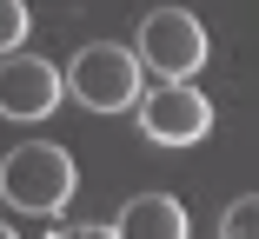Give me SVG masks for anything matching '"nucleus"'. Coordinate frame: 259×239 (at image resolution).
<instances>
[{
  "label": "nucleus",
  "instance_id": "f257e3e1",
  "mask_svg": "<svg viewBox=\"0 0 259 239\" xmlns=\"http://www.w3.org/2000/svg\"><path fill=\"white\" fill-rule=\"evenodd\" d=\"M73 193V160L67 147H47V139H33V147H14L7 160H0V200H7L14 213L27 219H54Z\"/></svg>",
  "mask_w": 259,
  "mask_h": 239
},
{
  "label": "nucleus",
  "instance_id": "f03ea898",
  "mask_svg": "<svg viewBox=\"0 0 259 239\" xmlns=\"http://www.w3.org/2000/svg\"><path fill=\"white\" fill-rule=\"evenodd\" d=\"M60 80L93 113H133V100H140V54L133 46H113V40H93V46L73 54V67Z\"/></svg>",
  "mask_w": 259,
  "mask_h": 239
},
{
  "label": "nucleus",
  "instance_id": "7ed1b4c3",
  "mask_svg": "<svg viewBox=\"0 0 259 239\" xmlns=\"http://www.w3.org/2000/svg\"><path fill=\"white\" fill-rule=\"evenodd\" d=\"M206 27L186 14V7H153L146 20H140V33H133V54H140V67L146 73H160V80H193L199 67H206Z\"/></svg>",
  "mask_w": 259,
  "mask_h": 239
},
{
  "label": "nucleus",
  "instance_id": "20e7f679",
  "mask_svg": "<svg viewBox=\"0 0 259 239\" xmlns=\"http://www.w3.org/2000/svg\"><path fill=\"white\" fill-rule=\"evenodd\" d=\"M133 113H140V133L153 147H193V139L213 133V100L199 86H186V80H166V86L140 93Z\"/></svg>",
  "mask_w": 259,
  "mask_h": 239
},
{
  "label": "nucleus",
  "instance_id": "39448f33",
  "mask_svg": "<svg viewBox=\"0 0 259 239\" xmlns=\"http://www.w3.org/2000/svg\"><path fill=\"white\" fill-rule=\"evenodd\" d=\"M60 93H67V80H60V67H47L40 54H0V113L7 120H47L60 107Z\"/></svg>",
  "mask_w": 259,
  "mask_h": 239
},
{
  "label": "nucleus",
  "instance_id": "423d86ee",
  "mask_svg": "<svg viewBox=\"0 0 259 239\" xmlns=\"http://www.w3.org/2000/svg\"><path fill=\"white\" fill-rule=\"evenodd\" d=\"M120 239H186V206L173 193H133L126 213L113 219Z\"/></svg>",
  "mask_w": 259,
  "mask_h": 239
},
{
  "label": "nucleus",
  "instance_id": "0eeeda50",
  "mask_svg": "<svg viewBox=\"0 0 259 239\" xmlns=\"http://www.w3.org/2000/svg\"><path fill=\"white\" fill-rule=\"evenodd\" d=\"M220 232H226V239H259V193L233 200V206H226V219H220Z\"/></svg>",
  "mask_w": 259,
  "mask_h": 239
},
{
  "label": "nucleus",
  "instance_id": "6e6552de",
  "mask_svg": "<svg viewBox=\"0 0 259 239\" xmlns=\"http://www.w3.org/2000/svg\"><path fill=\"white\" fill-rule=\"evenodd\" d=\"M20 40H27V7L20 0H0V54H14Z\"/></svg>",
  "mask_w": 259,
  "mask_h": 239
},
{
  "label": "nucleus",
  "instance_id": "1a4fd4ad",
  "mask_svg": "<svg viewBox=\"0 0 259 239\" xmlns=\"http://www.w3.org/2000/svg\"><path fill=\"white\" fill-rule=\"evenodd\" d=\"M7 232H14V226H7V219H0V239H7Z\"/></svg>",
  "mask_w": 259,
  "mask_h": 239
}]
</instances>
